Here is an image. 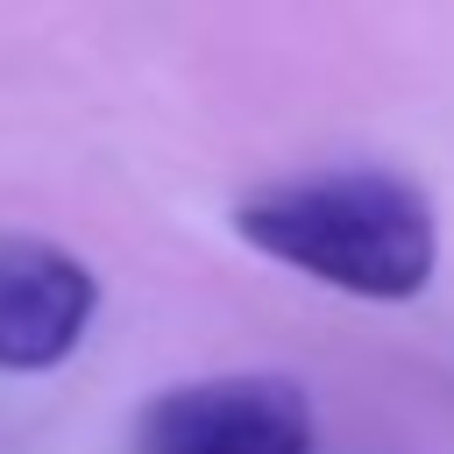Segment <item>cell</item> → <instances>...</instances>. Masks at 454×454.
<instances>
[{"instance_id":"obj_1","label":"cell","mask_w":454,"mask_h":454,"mask_svg":"<svg viewBox=\"0 0 454 454\" xmlns=\"http://www.w3.org/2000/svg\"><path fill=\"white\" fill-rule=\"evenodd\" d=\"M234 234L255 255L376 305L419 298L440 262L433 199L397 170H312L262 184L234 206Z\"/></svg>"},{"instance_id":"obj_2","label":"cell","mask_w":454,"mask_h":454,"mask_svg":"<svg viewBox=\"0 0 454 454\" xmlns=\"http://www.w3.org/2000/svg\"><path fill=\"white\" fill-rule=\"evenodd\" d=\"M319 419L305 383L248 369L156 390L135 411V454H312Z\"/></svg>"},{"instance_id":"obj_3","label":"cell","mask_w":454,"mask_h":454,"mask_svg":"<svg viewBox=\"0 0 454 454\" xmlns=\"http://www.w3.org/2000/svg\"><path fill=\"white\" fill-rule=\"evenodd\" d=\"M99 312L92 270L43 234H0V369H57Z\"/></svg>"}]
</instances>
